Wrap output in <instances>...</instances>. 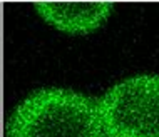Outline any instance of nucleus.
<instances>
[{
	"instance_id": "nucleus-1",
	"label": "nucleus",
	"mask_w": 159,
	"mask_h": 137,
	"mask_svg": "<svg viewBox=\"0 0 159 137\" xmlns=\"http://www.w3.org/2000/svg\"><path fill=\"white\" fill-rule=\"evenodd\" d=\"M7 137H107L97 100L67 89L32 92L12 112Z\"/></svg>"
},
{
	"instance_id": "nucleus-3",
	"label": "nucleus",
	"mask_w": 159,
	"mask_h": 137,
	"mask_svg": "<svg viewBox=\"0 0 159 137\" xmlns=\"http://www.w3.org/2000/svg\"><path fill=\"white\" fill-rule=\"evenodd\" d=\"M34 8L49 25L70 35L96 32L112 12L109 2H37Z\"/></svg>"
},
{
	"instance_id": "nucleus-2",
	"label": "nucleus",
	"mask_w": 159,
	"mask_h": 137,
	"mask_svg": "<svg viewBox=\"0 0 159 137\" xmlns=\"http://www.w3.org/2000/svg\"><path fill=\"white\" fill-rule=\"evenodd\" d=\"M107 137H159V75H134L97 99Z\"/></svg>"
}]
</instances>
